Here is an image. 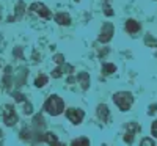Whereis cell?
Returning <instances> with one entry per match:
<instances>
[{"instance_id": "7402d4cb", "label": "cell", "mask_w": 157, "mask_h": 146, "mask_svg": "<svg viewBox=\"0 0 157 146\" xmlns=\"http://www.w3.org/2000/svg\"><path fill=\"white\" fill-rule=\"evenodd\" d=\"M104 13H105V16H113V11H112V8L107 2H105V5H104Z\"/></svg>"}, {"instance_id": "30bf717a", "label": "cell", "mask_w": 157, "mask_h": 146, "mask_svg": "<svg viewBox=\"0 0 157 146\" xmlns=\"http://www.w3.org/2000/svg\"><path fill=\"white\" fill-rule=\"evenodd\" d=\"M55 22L60 24V25H69L71 17H69L68 13H58V14H55Z\"/></svg>"}, {"instance_id": "ac0fdd59", "label": "cell", "mask_w": 157, "mask_h": 146, "mask_svg": "<svg viewBox=\"0 0 157 146\" xmlns=\"http://www.w3.org/2000/svg\"><path fill=\"white\" fill-rule=\"evenodd\" d=\"M24 113L25 115H32L33 113V107L30 102H24Z\"/></svg>"}, {"instance_id": "2e32d148", "label": "cell", "mask_w": 157, "mask_h": 146, "mask_svg": "<svg viewBox=\"0 0 157 146\" xmlns=\"http://www.w3.org/2000/svg\"><path fill=\"white\" fill-rule=\"evenodd\" d=\"M33 124H35V127L43 129V127H44V119H43V116H41V115H36V116L33 118Z\"/></svg>"}, {"instance_id": "5b68a950", "label": "cell", "mask_w": 157, "mask_h": 146, "mask_svg": "<svg viewBox=\"0 0 157 146\" xmlns=\"http://www.w3.org/2000/svg\"><path fill=\"white\" fill-rule=\"evenodd\" d=\"M66 116H68V119H69L72 124H80L82 119H83V116H85V113H83V110H80V109L71 107V109L66 110Z\"/></svg>"}, {"instance_id": "7c38bea8", "label": "cell", "mask_w": 157, "mask_h": 146, "mask_svg": "<svg viewBox=\"0 0 157 146\" xmlns=\"http://www.w3.org/2000/svg\"><path fill=\"white\" fill-rule=\"evenodd\" d=\"M126 30H127L129 33H137V32L140 30V24H138L137 21H134V19H129V21L126 22Z\"/></svg>"}, {"instance_id": "4fadbf2b", "label": "cell", "mask_w": 157, "mask_h": 146, "mask_svg": "<svg viewBox=\"0 0 157 146\" xmlns=\"http://www.w3.org/2000/svg\"><path fill=\"white\" fill-rule=\"evenodd\" d=\"M47 82H49V77L44 75V74H39V75L36 77V80H35V86L43 88L44 85H47Z\"/></svg>"}, {"instance_id": "484cf974", "label": "cell", "mask_w": 157, "mask_h": 146, "mask_svg": "<svg viewBox=\"0 0 157 146\" xmlns=\"http://www.w3.org/2000/svg\"><path fill=\"white\" fill-rule=\"evenodd\" d=\"M155 109H157V105H155V104H154V105H151V107H149V112H148V115L155 113Z\"/></svg>"}, {"instance_id": "ba28073f", "label": "cell", "mask_w": 157, "mask_h": 146, "mask_svg": "<svg viewBox=\"0 0 157 146\" xmlns=\"http://www.w3.org/2000/svg\"><path fill=\"white\" fill-rule=\"evenodd\" d=\"M109 115H110V112H109V107L105 104H99L98 105V116H99V119L102 123H107L109 121Z\"/></svg>"}, {"instance_id": "ffe728a7", "label": "cell", "mask_w": 157, "mask_h": 146, "mask_svg": "<svg viewBox=\"0 0 157 146\" xmlns=\"http://www.w3.org/2000/svg\"><path fill=\"white\" fill-rule=\"evenodd\" d=\"M61 74H63V68H57V69H54V71H52V77H54V79H58V77H61Z\"/></svg>"}, {"instance_id": "d6986e66", "label": "cell", "mask_w": 157, "mask_h": 146, "mask_svg": "<svg viewBox=\"0 0 157 146\" xmlns=\"http://www.w3.org/2000/svg\"><path fill=\"white\" fill-rule=\"evenodd\" d=\"M13 98H14V101L16 102H25V96L22 94V93H13Z\"/></svg>"}, {"instance_id": "cb8c5ba5", "label": "cell", "mask_w": 157, "mask_h": 146, "mask_svg": "<svg viewBox=\"0 0 157 146\" xmlns=\"http://www.w3.org/2000/svg\"><path fill=\"white\" fill-rule=\"evenodd\" d=\"M141 144H143V146H154V140H151V138H143V140H141Z\"/></svg>"}, {"instance_id": "52a82bcc", "label": "cell", "mask_w": 157, "mask_h": 146, "mask_svg": "<svg viewBox=\"0 0 157 146\" xmlns=\"http://www.w3.org/2000/svg\"><path fill=\"white\" fill-rule=\"evenodd\" d=\"M138 130H140V126L137 123H129L127 130H126V134H124V141L126 143H134V135L137 134Z\"/></svg>"}, {"instance_id": "277c9868", "label": "cell", "mask_w": 157, "mask_h": 146, "mask_svg": "<svg viewBox=\"0 0 157 146\" xmlns=\"http://www.w3.org/2000/svg\"><path fill=\"white\" fill-rule=\"evenodd\" d=\"M113 33H115V27H113V24H110V22H105L102 25V29H101V35H99V38H98V41L99 43H109L110 39L113 38Z\"/></svg>"}, {"instance_id": "9c48e42d", "label": "cell", "mask_w": 157, "mask_h": 146, "mask_svg": "<svg viewBox=\"0 0 157 146\" xmlns=\"http://www.w3.org/2000/svg\"><path fill=\"white\" fill-rule=\"evenodd\" d=\"M77 80L80 83L82 90H88L90 88V75L86 72H78L77 74Z\"/></svg>"}, {"instance_id": "44dd1931", "label": "cell", "mask_w": 157, "mask_h": 146, "mask_svg": "<svg viewBox=\"0 0 157 146\" xmlns=\"http://www.w3.org/2000/svg\"><path fill=\"white\" fill-rule=\"evenodd\" d=\"M22 13H24V3H22V2H19V5H17V14H16L14 21H16V19H19V17L22 16Z\"/></svg>"}, {"instance_id": "603a6c76", "label": "cell", "mask_w": 157, "mask_h": 146, "mask_svg": "<svg viewBox=\"0 0 157 146\" xmlns=\"http://www.w3.org/2000/svg\"><path fill=\"white\" fill-rule=\"evenodd\" d=\"M54 61H55L57 64H63V63H64V57H63L61 54H57V55L54 57Z\"/></svg>"}, {"instance_id": "8992f818", "label": "cell", "mask_w": 157, "mask_h": 146, "mask_svg": "<svg viewBox=\"0 0 157 146\" xmlns=\"http://www.w3.org/2000/svg\"><path fill=\"white\" fill-rule=\"evenodd\" d=\"M30 13H33V14L43 17V19H49L50 17V11L43 3H32L30 5Z\"/></svg>"}, {"instance_id": "9a60e30c", "label": "cell", "mask_w": 157, "mask_h": 146, "mask_svg": "<svg viewBox=\"0 0 157 146\" xmlns=\"http://www.w3.org/2000/svg\"><path fill=\"white\" fill-rule=\"evenodd\" d=\"M21 138L32 141V140H33V132H32V129H24V130L21 132Z\"/></svg>"}, {"instance_id": "7a4b0ae2", "label": "cell", "mask_w": 157, "mask_h": 146, "mask_svg": "<svg viewBox=\"0 0 157 146\" xmlns=\"http://www.w3.org/2000/svg\"><path fill=\"white\" fill-rule=\"evenodd\" d=\"M113 102L118 105V109L121 112H127L134 104V96L127 91H120V93H115L113 94Z\"/></svg>"}, {"instance_id": "3957f363", "label": "cell", "mask_w": 157, "mask_h": 146, "mask_svg": "<svg viewBox=\"0 0 157 146\" xmlns=\"http://www.w3.org/2000/svg\"><path fill=\"white\" fill-rule=\"evenodd\" d=\"M3 123L6 126H14L17 123V115H16V110L11 104H6L3 107Z\"/></svg>"}, {"instance_id": "6da1fadb", "label": "cell", "mask_w": 157, "mask_h": 146, "mask_svg": "<svg viewBox=\"0 0 157 146\" xmlns=\"http://www.w3.org/2000/svg\"><path fill=\"white\" fill-rule=\"evenodd\" d=\"M44 110L47 113H50L52 116H58L60 113H63L64 110V102L60 96L54 94V96H50L46 102H44Z\"/></svg>"}, {"instance_id": "8fae6325", "label": "cell", "mask_w": 157, "mask_h": 146, "mask_svg": "<svg viewBox=\"0 0 157 146\" xmlns=\"http://www.w3.org/2000/svg\"><path fill=\"white\" fill-rule=\"evenodd\" d=\"M41 141H46V143H49V144H57V146L61 144V143L57 140V135L52 134V132H47V134H44V135L41 137Z\"/></svg>"}, {"instance_id": "5bb4252c", "label": "cell", "mask_w": 157, "mask_h": 146, "mask_svg": "<svg viewBox=\"0 0 157 146\" xmlns=\"http://www.w3.org/2000/svg\"><path fill=\"white\" fill-rule=\"evenodd\" d=\"M102 72L105 74V75H110V74L116 72V66L112 64V63H105V64L102 66Z\"/></svg>"}, {"instance_id": "e0dca14e", "label": "cell", "mask_w": 157, "mask_h": 146, "mask_svg": "<svg viewBox=\"0 0 157 146\" xmlns=\"http://www.w3.org/2000/svg\"><path fill=\"white\" fill-rule=\"evenodd\" d=\"M71 144H74V146H77V144H90V140L88 138H75V140H72L71 141Z\"/></svg>"}, {"instance_id": "d4e9b609", "label": "cell", "mask_w": 157, "mask_h": 146, "mask_svg": "<svg viewBox=\"0 0 157 146\" xmlns=\"http://www.w3.org/2000/svg\"><path fill=\"white\" fill-rule=\"evenodd\" d=\"M151 134L157 138V121H154V123H152V126H151Z\"/></svg>"}]
</instances>
